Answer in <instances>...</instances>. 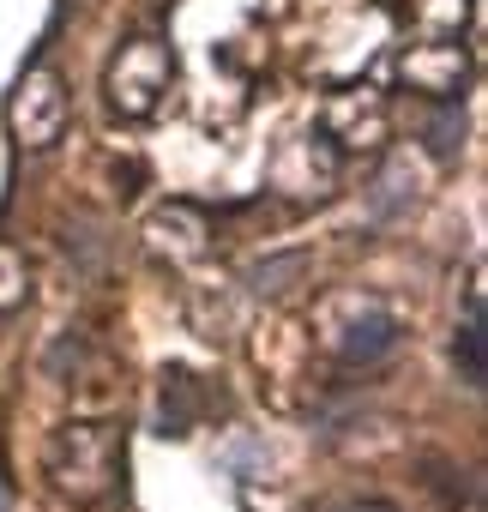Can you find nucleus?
I'll return each mask as SVG.
<instances>
[{
    "mask_svg": "<svg viewBox=\"0 0 488 512\" xmlns=\"http://www.w3.org/2000/svg\"><path fill=\"white\" fill-rule=\"evenodd\" d=\"M121 464H127V446H121L115 422H67L49 440V482L73 506L109 500L121 482Z\"/></svg>",
    "mask_w": 488,
    "mask_h": 512,
    "instance_id": "1",
    "label": "nucleus"
},
{
    "mask_svg": "<svg viewBox=\"0 0 488 512\" xmlns=\"http://www.w3.org/2000/svg\"><path fill=\"white\" fill-rule=\"evenodd\" d=\"M169 79H175L169 49H163L157 37H133V43H121V49H115L109 73H103V91H109V109H115V115L145 121V115H157V103H163Z\"/></svg>",
    "mask_w": 488,
    "mask_h": 512,
    "instance_id": "2",
    "label": "nucleus"
},
{
    "mask_svg": "<svg viewBox=\"0 0 488 512\" xmlns=\"http://www.w3.org/2000/svg\"><path fill=\"white\" fill-rule=\"evenodd\" d=\"M67 79L49 67V61H37V67H25V79H19V91H13V133H19V145L25 151H43V145H55L61 139V127H67Z\"/></svg>",
    "mask_w": 488,
    "mask_h": 512,
    "instance_id": "3",
    "label": "nucleus"
},
{
    "mask_svg": "<svg viewBox=\"0 0 488 512\" xmlns=\"http://www.w3.org/2000/svg\"><path fill=\"white\" fill-rule=\"evenodd\" d=\"M332 181H338V145H326V133L290 139L272 163V187L290 199H326Z\"/></svg>",
    "mask_w": 488,
    "mask_h": 512,
    "instance_id": "4",
    "label": "nucleus"
},
{
    "mask_svg": "<svg viewBox=\"0 0 488 512\" xmlns=\"http://www.w3.org/2000/svg\"><path fill=\"white\" fill-rule=\"evenodd\" d=\"M464 79H470V61L452 43H422V49L404 55V85L422 91V97H434V103H458Z\"/></svg>",
    "mask_w": 488,
    "mask_h": 512,
    "instance_id": "5",
    "label": "nucleus"
},
{
    "mask_svg": "<svg viewBox=\"0 0 488 512\" xmlns=\"http://www.w3.org/2000/svg\"><path fill=\"white\" fill-rule=\"evenodd\" d=\"M416 193H422V181H416V163H410L404 151H392V157L380 163L374 187H368V217L392 223V217H404V211L416 205Z\"/></svg>",
    "mask_w": 488,
    "mask_h": 512,
    "instance_id": "6",
    "label": "nucleus"
},
{
    "mask_svg": "<svg viewBox=\"0 0 488 512\" xmlns=\"http://www.w3.org/2000/svg\"><path fill=\"white\" fill-rule=\"evenodd\" d=\"M398 332H404V326H398L392 308H362V314L338 332V356H344V362H380V356L398 344Z\"/></svg>",
    "mask_w": 488,
    "mask_h": 512,
    "instance_id": "7",
    "label": "nucleus"
},
{
    "mask_svg": "<svg viewBox=\"0 0 488 512\" xmlns=\"http://www.w3.org/2000/svg\"><path fill=\"white\" fill-rule=\"evenodd\" d=\"M145 235H151V247L175 253V260H193V253H205L211 223H205V211H193V205H163V211L145 223Z\"/></svg>",
    "mask_w": 488,
    "mask_h": 512,
    "instance_id": "8",
    "label": "nucleus"
},
{
    "mask_svg": "<svg viewBox=\"0 0 488 512\" xmlns=\"http://www.w3.org/2000/svg\"><path fill=\"white\" fill-rule=\"evenodd\" d=\"M193 422H199V386H193V374L187 368H169L163 374V404H157V434H193Z\"/></svg>",
    "mask_w": 488,
    "mask_h": 512,
    "instance_id": "9",
    "label": "nucleus"
},
{
    "mask_svg": "<svg viewBox=\"0 0 488 512\" xmlns=\"http://www.w3.org/2000/svg\"><path fill=\"white\" fill-rule=\"evenodd\" d=\"M482 302L470 296V320L458 326V338H452V362H458V380L470 386V392H482V374H488V362H482V314H476Z\"/></svg>",
    "mask_w": 488,
    "mask_h": 512,
    "instance_id": "10",
    "label": "nucleus"
},
{
    "mask_svg": "<svg viewBox=\"0 0 488 512\" xmlns=\"http://www.w3.org/2000/svg\"><path fill=\"white\" fill-rule=\"evenodd\" d=\"M302 272H308V253H284V260H260L248 272V284H254V296H284L290 278H302Z\"/></svg>",
    "mask_w": 488,
    "mask_h": 512,
    "instance_id": "11",
    "label": "nucleus"
},
{
    "mask_svg": "<svg viewBox=\"0 0 488 512\" xmlns=\"http://www.w3.org/2000/svg\"><path fill=\"white\" fill-rule=\"evenodd\" d=\"M25 302V260L13 247H0V314Z\"/></svg>",
    "mask_w": 488,
    "mask_h": 512,
    "instance_id": "12",
    "label": "nucleus"
},
{
    "mask_svg": "<svg viewBox=\"0 0 488 512\" xmlns=\"http://www.w3.org/2000/svg\"><path fill=\"white\" fill-rule=\"evenodd\" d=\"M428 145H434V157H452V151L464 145V115H458V103L434 115V127H428Z\"/></svg>",
    "mask_w": 488,
    "mask_h": 512,
    "instance_id": "13",
    "label": "nucleus"
},
{
    "mask_svg": "<svg viewBox=\"0 0 488 512\" xmlns=\"http://www.w3.org/2000/svg\"><path fill=\"white\" fill-rule=\"evenodd\" d=\"M356 512H392V506H356Z\"/></svg>",
    "mask_w": 488,
    "mask_h": 512,
    "instance_id": "14",
    "label": "nucleus"
},
{
    "mask_svg": "<svg viewBox=\"0 0 488 512\" xmlns=\"http://www.w3.org/2000/svg\"><path fill=\"white\" fill-rule=\"evenodd\" d=\"M0 512H7V488H0Z\"/></svg>",
    "mask_w": 488,
    "mask_h": 512,
    "instance_id": "15",
    "label": "nucleus"
}]
</instances>
